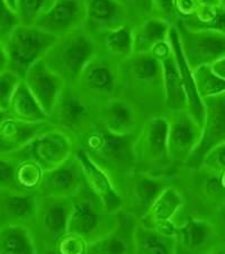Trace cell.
<instances>
[{
    "label": "cell",
    "mask_w": 225,
    "mask_h": 254,
    "mask_svg": "<svg viewBox=\"0 0 225 254\" xmlns=\"http://www.w3.org/2000/svg\"><path fill=\"white\" fill-rule=\"evenodd\" d=\"M99 44L85 27L61 36L43 57L45 64L65 84L75 85Z\"/></svg>",
    "instance_id": "cell-1"
},
{
    "label": "cell",
    "mask_w": 225,
    "mask_h": 254,
    "mask_svg": "<svg viewBox=\"0 0 225 254\" xmlns=\"http://www.w3.org/2000/svg\"><path fill=\"white\" fill-rule=\"evenodd\" d=\"M137 132L117 136L95 124L83 137L84 145L80 148L99 169L105 166L126 172L136 164L134 147Z\"/></svg>",
    "instance_id": "cell-2"
},
{
    "label": "cell",
    "mask_w": 225,
    "mask_h": 254,
    "mask_svg": "<svg viewBox=\"0 0 225 254\" xmlns=\"http://www.w3.org/2000/svg\"><path fill=\"white\" fill-rule=\"evenodd\" d=\"M58 39L36 26L18 24L3 43L8 59V70L19 79H24L31 65L43 59Z\"/></svg>",
    "instance_id": "cell-3"
},
{
    "label": "cell",
    "mask_w": 225,
    "mask_h": 254,
    "mask_svg": "<svg viewBox=\"0 0 225 254\" xmlns=\"http://www.w3.org/2000/svg\"><path fill=\"white\" fill-rule=\"evenodd\" d=\"M118 91L143 96H159L165 103L161 61L151 53H132L118 64Z\"/></svg>",
    "instance_id": "cell-4"
},
{
    "label": "cell",
    "mask_w": 225,
    "mask_h": 254,
    "mask_svg": "<svg viewBox=\"0 0 225 254\" xmlns=\"http://www.w3.org/2000/svg\"><path fill=\"white\" fill-rule=\"evenodd\" d=\"M96 105V102L76 85L65 84L48 121L71 138L84 137L95 125L92 124V108Z\"/></svg>",
    "instance_id": "cell-5"
},
{
    "label": "cell",
    "mask_w": 225,
    "mask_h": 254,
    "mask_svg": "<svg viewBox=\"0 0 225 254\" xmlns=\"http://www.w3.org/2000/svg\"><path fill=\"white\" fill-rule=\"evenodd\" d=\"M73 139L53 127L40 133L18 150L7 154L15 162L31 161L43 172L51 171L68 161L72 155Z\"/></svg>",
    "instance_id": "cell-6"
},
{
    "label": "cell",
    "mask_w": 225,
    "mask_h": 254,
    "mask_svg": "<svg viewBox=\"0 0 225 254\" xmlns=\"http://www.w3.org/2000/svg\"><path fill=\"white\" fill-rule=\"evenodd\" d=\"M180 46L191 71L202 65H211L225 57V32L191 30L177 19Z\"/></svg>",
    "instance_id": "cell-7"
},
{
    "label": "cell",
    "mask_w": 225,
    "mask_h": 254,
    "mask_svg": "<svg viewBox=\"0 0 225 254\" xmlns=\"http://www.w3.org/2000/svg\"><path fill=\"white\" fill-rule=\"evenodd\" d=\"M118 64L99 49L86 64L75 85L97 104L109 100L118 92Z\"/></svg>",
    "instance_id": "cell-8"
},
{
    "label": "cell",
    "mask_w": 225,
    "mask_h": 254,
    "mask_svg": "<svg viewBox=\"0 0 225 254\" xmlns=\"http://www.w3.org/2000/svg\"><path fill=\"white\" fill-rule=\"evenodd\" d=\"M168 118L153 116L143 122L135 139V161L151 167H162L170 161L168 154Z\"/></svg>",
    "instance_id": "cell-9"
},
{
    "label": "cell",
    "mask_w": 225,
    "mask_h": 254,
    "mask_svg": "<svg viewBox=\"0 0 225 254\" xmlns=\"http://www.w3.org/2000/svg\"><path fill=\"white\" fill-rule=\"evenodd\" d=\"M205 116L202 134L196 148L188 158L190 165H199L216 147L225 143V92L202 98Z\"/></svg>",
    "instance_id": "cell-10"
},
{
    "label": "cell",
    "mask_w": 225,
    "mask_h": 254,
    "mask_svg": "<svg viewBox=\"0 0 225 254\" xmlns=\"http://www.w3.org/2000/svg\"><path fill=\"white\" fill-rule=\"evenodd\" d=\"M85 0H55L33 26L56 38H61L85 27Z\"/></svg>",
    "instance_id": "cell-11"
},
{
    "label": "cell",
    "mask_w": 225,
    "mask_h": 254,
    "mask_svg": "<svg viewBox=\"0 0 225 254\" xmlns=\"http://www.w3.org/2000/svg\"><path fill=\"white\" fill-rule=\"evenodd\" d=\"M97 120L98 126L117 136L137 132L142 126L137 105L120 96H114L98 104Z\"/></svg>",
    "instance_id": "cell-12"
},
{
    "label": "cell",
    "mask_w": 225,
    "mask_h": 254,
    "mask_svg": "<svg viewBox=\"0 0 225 254\" xmlns=\"http://www.w3.org/2000/svg\"><path fill=\"white\" fill-rule=\"evenodd\" d=\"M168 122V154L170 161H188L198 145L202 127L191 118L187 110L170 112Z\"/></svg>",
    "instance_id": "cell-13"
},
{
    "label": "cell",
    "mask_w": 225,
    "mask_h": 254,
    "mask_svg": "<svg viewBox=\"0 0 225 254\" xmlns=\"http://www.w3.org/2000/svg\"><path fill=\"white\" fill-rule=\"evenodd\" d=\"M26 86L45 114L50 118L65 83L41 59L32 64L24 77Z\"/></svg>",
    "instance_id": "cell-14"
},
{
    "label": "cell",
    "mask_w": 225,
    "mask_h": 254,
    "mask_svg": "<svg viewBox=\"0 0 225 254\" xmlns=\"http://www.w3.org/2000/svg\"><path fill=\"white\" fill-rule=\"evenodd\" d=\"M85 28L92 36L129 24L128 13L117 0H85Z\"/></svg>",
    "instance_id": "cell-15"
},
{
    "label": "cell",
    "mask_w": 225,
    "mask_h": 254,
    "mask_svg": "<svg viewBox=\"0 0 225 254\" xmlns=\"http://www.w3.org/2000/svg\"><path fill=\"white\" fill-rule=\"evenodd\" d=\"M169 43L173 49L176 63H177L180 77H181L183 89L187 97V111L190 114L191 118L202 127L204 122V116H205V110H204V104L202 97L199 96L197 86H196L194 75L191 69L188 65L185 59V56L182 53L181 46H180L178 31L175 25L170 26L169 30Z\"/></svg>",
    "instance_id": "cell-16"
},
{
    "label": "cell",
    "mask_w": 225,
    "mask_h": 254,
    "mask_svg": "<svg viewBox=\"0 0 225 254\" xmlns=\"http://www.w3.org/2000/svg\"><path fill=\"white\" fill-rule=\"evenodd\" d=\"M161 65L166 109L169 112L185 111L187 110V97L174 52L161 60Z\"/></svg>",
    "instance_id": "cell-17"
},
{
    "label": "cell",
    "mask_w": 225,
    "mask_h": 254,
    "mask_svg": "<svg viewBox=\"0 0 225 254\" xmlns=\"http://www.w3.org/2000/svg\"><path fill=\"white\" fill-rule=\"evenodd\" d=\"M8 116L15 120L27 122V124L48 121V117L45 114L35 97L32 95L23 79L19 81L11 96Z\"/></svg>",
    "instance_id": "cell-18"
},
{
    "label": "cell",
    "mask_w": 225,
    "mask_h": 254,
    "mask_svg": "<svg viewBox=\"0 0 225 254\" xmlns=\"http://www.w3.org/2000/svg\"><path fill=\"white\" fill-rule=\"evenodd\" d=\"M170 24L158 18H148L133 27V53H149L157 44L165 42Z\"/></svg>",
    "instance_id": "cell-19"
},
{
    "label": "cell",
    "mask_w": 225,
    "mask_h": 254,
    "mask_svg": "<svg viewBox=\"0 0 225 254\" xmlns=\"http://www.w3.org/2000/svg\"><path fill=\"white\" fill-rule=\"evenodd\" d=\"M100 50L121 63L133 53V27L129 24L93 36Z\"/></svg>",
    "instance_id": "cell-20"
},
{
    "label": "cell",
    "mask_w": 225,
    "mask_h": 254,
    "mask_svg": "<svg viewBox=\"0 0 225 254\" xmlns=\"http://www.w3.org/2000/svg\"><path fill=\"white\" fill-rule=\"evenodd\" d=\"M83 173V167L76 155L65 161L60 166L51 171L44 172L42 175V186L48 191L62 192L77 186L79 174Z\"/></svg>",
    "instance_id": "cell-21"
},
{
    "label": "cell",
    "mask_w": 225,
    "mask_h": 254,
    "mask_svg": "<svg viewBox=\"0 0 225 254\" xmlns=\"http://www.w3.org/2000/svg\"><path fill=\"white\" fill-rule=\"evenodd\" d=\"M76 156L79 159L84 175L87 179V182H89V186L104 200L106 206H112L115 209L120 204V200H118L117 195L110 190V183L105 172L101 171L81 148L77 150Z\"/></svg>",
    "instance_id": "cell-22"
},
{
    "label": "cell",
    "mask_w": 225,
    "mask_h": 254,
    "mask_svg": "<svg viewBox=\"0 0 225 254\" xmlns=\"http://www.w3.org/2000/svg\"><path fill=\"white\" fill-rule=\"evenodd\" d=\"M0 254H33L31 235L17 224L0 227Z\"/></svg>",
    "instance_id": "cell-23"
},
{
    "label": "cell",
    "mask_w": 225,
    "mask_h": 254,
    "mask_svg": "<svg viewBox=\"0 0 225 254\" xmlns=\"http://www.w3.org/2000/svg\"><path fill=\"white\" fill-rule=\"evenodd\" d=\"M34 199L32 196L6 189L0 190V215L9 219H25L33 215Z\"/></svg>",
    "instance_id": "cell-24"
},
{
    "label": "cell",
    "mask_w": 225,
    "mask_h": 254,
    "mask_svg": "<svg viewBox=\"0 0 225 254\" xmlns=\"http://www.w3.org/2000/svg\"><path fill=\"white\" fill-rule=\"evenodd\" d=\"M99 215L90 201L77 203L69 215L68 228L73 234L89 236L96 232L99 226Z\"/></svg>",
    "instance_id": "cell-25"
},
{
    "label": "cell",
    "mask_w": 225,
    "mask_h": 254,
    "mask_svg": "<svg viewBox=\"0 0 225 254\" xmlns=\"http://www.w3.org/2000/svg\"><path fill=\"white\" fill-rule=\"evenodd\" d=\"M199 96L204 98L225 92V80L212 71L210 65H202L193 70Z\"/></svg>",
    "instance_id": "cell-26"
},
{
    "label": "cell",
    "mask_w": 225,
    "mask_h": 254,
    "mask_svg": "<svg viewBox=\"0 0 225 254\" xmlns=\"http://www.w3.org/2000/svg\"><path fill=\"white\" fill-rule=\"evenodd\" d=\"M55 0H16L15 13L20 25L33 26Z\"/></svg>",
    "instance_id": "cell-27"
},
{
    "label": "cell",
    "mask_w": 225,
    "mask_h": 254,
    "mask_svg": "<svg viewBox=\"0 0 225 254\" xmlns=\"http://www.w3.org/2000/svg\"><path fill=\"white\" fill-rule=\"evenodd\" d=\"M69 215L63 204H53L48 207L43 217V226L47 234L51 236L62 235V233L68 228Z\"/></svg>",
    "instance_id": "cell-28"
},
{
    "label": "cell",
    "mask_w": 225,
    "mask_h": 254,
    "mask_svg": "<svg viewBox=\"0 0 225 254\" xmlns=\"http://www.w3.org/2000/svg\"><path fill=\"white\" fill-rule=\"evenodd\" d=\"M128 13L130 26L135 27L143 20L152 18V0H117Z\"/></svg>",
    "instance_id": "cell-29"
},
{
    "label": "cell",
    "mask_w": 225,
    "mask_h": 254,
    "mask_svg": "<svg viewBox=\"0 0 225 254\" xmlns=\"http://www.w3.org/2000/svg\"><path fill=\"white\" fill-rule=\"evenodd\" d=\"M160 188V183L154 181L153 179L140 176L135 186V195L138 204L142 207L151 206L159 196Z\"/></svg>",
    "instance_id": "cell-30"
},
{
    "label": "cell",
    "mask_w": 225,
    "mask_h": 254,
    "mask_svg": "<svg viewBox=\"0 0 225 254\" xmlns=\"http://www.w3.org/2000/svg\"><path fill=\"white\" fill-rule=\"evenodd\" d=\"M22 79L9 70L0 72V111L8 113L11 96Z\"/></svg>",
    "instance_id": "cell-31"
},
{
    "label": "cell",
    "mask_w": 225,
    "mask_h": 254,
    "mask_svg": "<svg viewBox=\"0 0 225 254\" xmlns=\"http://www.w3.org/2000/svg\"><path fill=\"white\" fill-rule=\"evenodd\" d=\"M19 24L17 15L8 7L6 0H0V43H5L8 36Z\"/></svg>",
    "instance_id": "cell-32"
},
{
    "label": "cell",
    "mask_w": 225,
    "mask_h": 254,
    "mask_svg": "<svg viewBox=\"0 0 225 254\" xmlns=\"http://www.w3.org/2000/svg\"><path fill=\"white\" fill-rule=\"evenodd\" d=\"M178 207V196L170 190L155 199L153 204V214L157 219L165 220L169 218L174 210Z\"/></svg>",
    "instance_id": "cell-33"
},
{
    "label": "cell",
    "mask_w": 225,
    "mask_h": 254,
    "mask_svg": "<svg viewBox=\"0 0 225 254\" xmlns=\"http://www.w3.org/2000/svg\"><path fill=\"white\" fill-rule=\"evenodd\" d=\"M181 236L186 247L194 249L202 245L205 242L207 231L203 224L189 222L182 228Z\"/></svg>",
    "instance_id": "cell-34"
},
{
    "label": "cell",
    "mask_w": 225,
    "mask_h": 254,
    "mask_svg": "<svg viewBox=\"0 0 225 254\" xmlns=\"http://www.w3.org/2000/svg\"><path fill=\"white\" fill-rule=\"evenodd\" d=\"M140 249L142 254H170L165 240L151 232L141 234Z\"/></svg>",
    "instance_id": "cell-35"
},
{
    "label": "cell",
    "mask_w": 225,
    "mask_h": 254,
    "mask_svg": "<svg viewBox=\"0 0 225 254\" xmlns=\"http://www.w3.org/2000/svg\"><path fill=\"white\" fill-rule=\"evenodd\" d=\"M152 18L161 19L170 25L177 22L174 0H152Z\"/></svg>",
    "instance_id": "cell-36"
},
{
    "label": "cell",
    "mask_w": 225,
    "mask_h": 254,
    "mask_svg": "<svg viewBox=\"0 0 225 254\" xmlns=\"http://www.w3.org/2000/svg\"><path fill=\"white\" fill-rule=\"evenodd\" d=\"M17 164L8 155H0V190L11 188V183L16 184L15 173Z\"/></svg>",
    "instance_id": "cell-37"
},
{
    "label": "cell",
    "mask_w": 225,
    "mask_h": 254,
    "mask_svg": "<svg viewBox=\"0 0 225 254\" xmlns=\"http://www.w3.org/2000/svg\"><path fill=\"white\" fill-rule=\"evenodd\" d=\"M101 254H126L128 252V242L123 235H112L105 239L99 245Z\"/></svg>",
    "instance_id": "cell-38"
},
{
    "label": "cell",
    "mask_w": 225,
    "mask_h": 254,
    "mask_svg": "<svg viewBox=\"0 0 225 254\" xmlns=\"http://www.w3.org/2000/svg\"><path fill=\"white\" fill-rule=\"evenodd\" d=\"M177 19H185L193 16L198 8L197 0H174Z\"/></svg>",
    "instance_id": "cell-39"
},
{
    "label": "cell",
    "mask_w": 225,
    "mask_h": 254,
    "mask_svg": "<svg viewBox=\"0 0 225 254\" xmlns=\"http://www.w3.org/2000/svg\"><path fill=\"white\" fill-rule=\"evenodd\" d=\"M210 67L212 69V71L214 72L216 76L225 80V57H223V58H221L220 60L216 61V63L211 64Z\"/></svg>",
    "instance_id": "cell-40"
},
{
    "label": "cell",
    "mask_w": 225,
    "mask_h": 254,
    "mask_svg": "<svg viewBox=\"0 0 225 254\" xmlns=\"http://www.w3.org/2000/svg\"><path fill=\"white\" fill-rule=\"evenodd\" d=\"M8 70V59L5 50V46L0 43V72Z\"/></svg>",
    "instance_id": "cell-41"
},
{
    "label": "cell",
    "mask_w": 225,
    "mask_h": 254,
    "mask_svg": "<svg viewBox=\"0 0 225 254\" xmlns=\"http://www.w3.org/2000/svg\"><path fill=\"white\" fill-rule=\"evenodd\" d=\"M211 153H215L216 154V159L220 165L225 166V143L221 145L219 147H216L215 149H213Z\"/></svg>",
    "instance_id": "cell-42"
},
{
    "label": "cell",
    "mask_w": 225,
    "mask_h": 254,
    "mask_svg": "<svg viewBox=\"0 0 225 254\" xmlns=\"http://www.w3.org/2000/svg\"><path fill=\"white\" fill-rule=\"evenodd\" d=\"M221 0H197L198 7L205 8H218L220 7Z\"/></svg>",
    "instance_id": "cell-43"
},
{
    "label": "cell",
    "mask_w": 225,
    "mask_h": 254,
    "mask_svg": "<svg viewBox=\"0 0 225 254\" xmlns=\"http://www.w3.org/2000/svg\"><path fill=\"white\" fill-rule=\"evenodd\" d=\"M6 2H7L8 7H9L13 11H15V9H16V0H6Z\"/></svg>",
    "instance_id": "cell-44"
},
{
    "label": "cell",
    "mask_w": 225,
    "mask_h": 254,
    "mask_svg": "<svg viewBox=\"0 0 225 254\" xmlns=\"http://www.w3.org/2000/svg\"><path fill=\"white\" fill-rule=\"evenodd\" d=\"M8 117V113L6 112H1L0 111V125H1V122L5 120V119Z\"/></svg>",
    "instance_id": "cell-45"
},
{
    "label": "cell",
    "mask_w": 225,
    "mask_h": 254,
    "mask_svg": "<svg viewBox=\"0 0 225 254\" xmlns=\"http://www.w3.org/2000/svg\"><path fill=\"white\" fill-rule=\"evenodd\" d=\"M220 7L225 10V0H221L220 1Z\"/></svg>",
    "instance_id": "cell-46"
}]
</instances>
